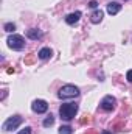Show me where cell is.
Masks as SVG:
<instances>
[{"mask_svg": "<svg viewBox=\"0 0 132 134\" xmlns=\"http://www.w3.org/2000/svg\"><path fill=\"white\" fill-rule=\"evenodd\" d=\"M103 17H104V13H103L101 9H95V11L90 14V22H92V24H99V22L103 20Z\"/></svg>", "mask_w": 132, "mask_h": 134, "instance_id": "cell-9", "label": "cell"}, {"mask_svg": "<svg viewBox=\"0 0 132 134\" xmlns=\"http://www.w3.org/2000/svg\"><path fill=\"white\" fill-rule=\"evenodd\" d=\"M81 19V11H75V13H71V14H68L65 17V22L68 25H75L78 20Z\"/></svg>", "mask_w": 132, "mask_h": 134, "instance_id": "cell-8", "label": "cell"}, {"mask_svg": "<svg viewBox=\"0 0 132 134\" xmlns=\"http://www.w3.org/2000/svg\"><path fill=\"white\" fill-rule=\"evenodd\" d=\"M23 122V119L20 117V115H13V117H9L5 123H3V131H13V130H17V126L20 125Z\"/></svg>", "mask_w": 132, "mask_h": 134, "instance_id": "cell-4", "label": "cell"}, {"mask_svg": "<svg viewBox=\"0 0 132 134\" xmlns=\"http://www.w3.org/2000/svg\"><path fill=\"white\" fill-rule=\"evenodd\" d=\"M17 134H31V128H30V126H27L25 130H22L20 133H17Z\"/></svg>", "mask_w": 132, "mask_h": 134, "instance_id": "cell-15", "label": "cell"}, {"mask_svg": "<svg viewBox=\"0 0 132 134\" xmlns=\"http://www.w3.org/2000/svg\"><path fill=\"white\" fill-rule=\"evenodd\" d=\"M59 134H73V130L65 125V126H61L59 128Z\"/></svg>", "mask_w": 132, "mask_h": 134, "instance_id": "cell-14", "label": "cell"}, {"mask_svg": "<svg viewBox=\"0 0 132 134\" xmlns=\"http://www.w3.org/2000/svg\"><path fill=\"white\" fill-rule=\"evenodd\" d=\"M126 80H128L129 83H132V70H129V72L126 73Z\"/></svg>", "mask_w": 132, "mask_h": 134, "instance_id": "cell-17", "label": "cell"}, {"mask_svg": "<svg viewBox=\"0 0 132 134\" xmlns=\"http://www.w3.org/2000/svg\"><path fill=\"white\" fill-rule=\"evenodd\" d=\"M33 61H34V56H28V58L25 59V64H31Z\"/></svg>", "mask_w": 132, "mask_h": 134, "instance_id": "cell-18", "label": "cell"}, {"mask_svg": "<svg viewBox=\"0 0 132 134\" xmlns=\"http://www.w3.org/2000/svg\"><path fill=\"white\" fill-rule=\"evenodd\" d=\"M6 42H8V47L13 50H23L25 48V39L19 34H11Z\"/></svg>", "mask_w": 132, "mask_h": 134, "instance_id": "cell-3", "label": "cell"}, {"mask_svg": "<svg viewBox=\"0 0 132 134\" xmlns=\"http://www.w3.org/2000/svg\"><path fill=\"white\" fill-rule=\"evenodd\" d=\"M79 95V87L73 86V84H65L59 89L58 92V97L59 98H73V97H78Z\"/></svg>", "mask_w": 132, "mask_h": 134, "instance_id": "cell-2", "label": "cell"}, {"mask_svg": "<svg viewBox=\"0 0 132 134\" xmlns=\"http://www.w3.org/2000/svg\"><path fill=\"white\" fill-rule=\"evenodd\" d=\"M115 106H117V100H115V97H112V95H106V97L101 100V108H103L104 111H113Z\"/></svg>", "mask_w": 132, "mask_h": 134, "instance_id": "cell-5", "label": "cell"}, {"mask_svg": "<svg viewBox=\"0 0 132 134\" xmlns=\"http://www.w3.org/2000/svg\"><path fill=\"white\" fill-rule=\"evenodd\" d=\"M101 134H112V133H109V131H103Z\"/></svg>", "mask_w": 132, "mask_h": 134, "instance_id": "cell-19", "label": "cell"}, {"mask_svg": "<svg viewBox=\"0 0 132 134\" xmlns=\"http://www.w3.org/2000/svg\"><path fill=\"white\" fill-rule=\"evenodd\" d=\"M89 6L90 8H98V2L97 0H92V2H89Z\"/></svg>", "mask_w": 132, "mask_h": 134, "instance_id": "cell-16", "label": "cell"}, {"mask_svg": "<svg viewBox=\"0 0 132 134\" xmlns=\"http://www.w3.org/2000/svg\"><path fill=\"white\" fill-rule=\"evenodd\" d=\"M31 109H33L36 114H44L48 109V103L45 100H34L33 104H31Z\"/></svg>", "mask_w": 132, "mask_h": 134, "instance_id": "cell-6", "label": "cell"}, {"mask_svg": "<svg viewBox=\"0 0 132 134\" xmlns=\"http://www.w3.org/2000/svg\"><path fill=\"white\" fill-rule=\"evenodd\" d=\"M5 31H8V33H14V30H16V25L14 24H11V22H8V24H5Z\"/></svg>", "mask_w": 132, "mask_h": 134, "instance_id": "cell-13", "label": "cell"}, {"mask_svg": "<svg viewBox=\"0 0 132 134\" xmlns=\"http://www.w3.org/2000/svg\"><path fill=\"white\" fill-rule=\"evenodd\" d=\"M51 55H53V52H51V48H48V47L40 48V50H39V53H37V56H39L40 59H48Z\"/></svg>", "mask_w": 132, "mask_h": 134, "instance_id": "cell-11", "label": "cell"}, {"mask_svg": "<svg viewBox=\"0 0 132 134\" xmlns=\"http://www.w3.org/2000/svg\"><path fill=\"white\" fill-rule=\"evenodd\" d=\"M76 112H78V104H75V103H64V104H61V108H59V115H61V119L62 120H71L75 115H76Z\"/></svg>", "mask_w": 132, "mask_h": 134, "instance_id": "cell-1", "label": "cell"}, {"mask_svg": "<svg viewBox=\"0 0 132 134\" xmlns=\"http://www.w3.org/2000/svg\"><path fill=\"white\" fill-rule=\"evenodd\" d=\"M27 36H28L30 39H33V41H37V39H40V37H42V31H40V30H37V28H31V30H28V31H27Z\"/></svg>", "mask_w": 132, "mask_h": 134, "instance_id": "cell-10", "label": "cell"}, {"mask_svg": "<svg viewBox=\"0 0 132 134\" xmlns=\"http://www.w3.org/2000/svg\"><path fill=\"white\" fill-rule=\"evenodd\" d=\"M106 9H107V13H109L110 16H115V14H118V13L121 11V5H120L118 2H109L107 6H106Z\"/></svg>", "mask_w": 132, "mask_h": 134, "instance_id": "cell-7", "label": "cell"}, {"mask_svg": "<svg viewBox=\"0 0 132 134\" xmlns=\"http://www.w3.org/2000/svg\"><path fill=\"white\" fill-rule=\"evenodd\" d=\"M53 123H55V117H53V115L50 114V115H48V117H47V119L44 120V126H45V128H50V126H51Z\"/></svg>", "mask_w": 132, "mask_h": 134, "instance_id": "cell-12", "label": "cell"}]
</instances>
